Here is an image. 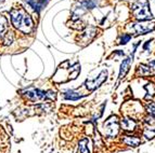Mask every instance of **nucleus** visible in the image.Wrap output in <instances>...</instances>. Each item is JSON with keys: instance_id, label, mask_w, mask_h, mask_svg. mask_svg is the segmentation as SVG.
I'll return each instance as SVG.
<instances>
[{"instance_id": "15", "label": "nucleus", "mask_w": 155, "mask_h": 153, "mask_svg": "<svg viewBox=\"0 0 155 153\" xmlns=\"http://www.w3.org/2000/svg\"><path fill=\"white\" fill-rule=\"evenodd\" d=\"M131 39V35H127V33H123V37L122 39H120V41H119L118 43L119 44H126L128 41Z\"/></svg>"}, {"instance_id": "17", "label": "nucleus", "mask_w": 155, "mask_h": 153, "mask_svg": "<svg viewBox=\"0 0 155 153\" xmlns=\"http://www.w3.org/2000/svg\"><path fill=\"white\" fill-rule=\"evenodd\" d=\"M12 41H13V33H7V36L5 38V45H9V44L12 43Z\"/></svg>"}, {"instance_id": "18", "label": "nucleus", "mask_w": 155, "mask_h": 153, "mask_svg": "<svg viewBox=\"0 0 155 153\" xmlns=\"http://www.w3.org/2000/svg\"><path fill=\"white\" fill-rule=\"evenodd\" d=\"M1 2H2V0H0V3H1Z\"/></svg>"}, {"instance_id": "6", "label": "nucleus", "mask_w": 155, "mask_h": 153, "mask_svg": "<svg viewBox=\"0 0 155 153\" xmlns=\"http://www.w3.org/2000/svg\"><path fill=\"white\" fill-rule=\"evenodd\" d=\"M155 29V23H145V24H134L132 30L138 35H145L147 33H151Z\"/></svg>"}, {"instance_id": "7", "label": "nucleus", "mask_w": 155, "mask_h": 153, "mask_svg": "<svg viewBox=\"0 0 155 153\" xmlns=\"http://www.w3.org/2000/svg\"><path fill=\"white\" fill-rule=\"evenodd\" d=\"M134 52L132 53V55H130V56L127 57L125 61H123L122 65H120V70H119V79L124 78L127 72H128V70H129L130 64L132 63V58H134Z\"/></svg>"}, {"instance_id": "10", "label": "nucleus", "mask_w": 155, "mask_h": 153, "mask_svg": "<svg viewBox=\"0 0 155 153\" xmlns=\"http://www.w3.org/2000/svg\"><path fill=\"white\" fill-rule=\"evenodd\" d=\"M124 142L127 145H130V147H138L141 143V140L137 136H126L124 138Z\"/></svg>"}, {"instance_id": "11", "label": "nucleus", "mask_w": 155, "mask_h": 153, "mask_svg": "<svg viewBox=\"0 0 155 153\" xmlns=\"http://www.w3.org/2000/svg\"><path fill=\"white\" fill-rule=\"evenodd\" d=\"M83 95L80 93H77L75 91H72V89H67L64 92V98L68 100H77L79 98H81Z\"/></svg>"}, {"instance_id": "16", "label": "nucleus", "mask_w": 155, "mask_h": 153, "mask_svg": "<svg viewBox=\"0 0 155 153\" xmlns=\"http://www.w3.org/2000/svg\"><path fill=\"white\" fill-rule=\"evenodd\" d=\"M147 112L155 119V102H152V104L147 106Z\"/></svg>"}, {"instance_id": "9", "label": "nucleus", "mask_w": 155, "mask_h": 153, "mask_svg": "<svg viewBox=\"0 0 155 153\" xmlns=\"http://www.w3.org/2000/svg\"><path fill=\"white\" fill-rule=\"evenodd\" d=\"M136 126H137V123L131 117H126L122 121V127L127 132H132L136 128Z\"/></svg>"}, {"instance_id": "13", "label": "nucleus", "mask_w": 155, "mask_h": 153, "mask_svg": "<svg viewBox=\"0 0 155 153\" xmlns=\"http://www.w3.org/2000/svg\"><path fill=\"white\" fill-rule=\"evenodd\" d=\"M78 153H89L88 149V139L84 138L79 141V148H78Z\"/></svg>"}, {"instance_id": "1", "label": "nucleus", "mask_w": 155, "mask_h": 153, "mask_svg": "<svg viewBox=\"0 0 155 153\" xmlns=\"http://www.w3.org/2000/svg\"><path fill=\"white\" fill-rule=\"evenodd\" d=\"M12 25L23 33H31L34 30V22L28 13L23 9H12L10 11Z\"/></svg>"}, {"instance_id": "2", "label": "nucleus", "mask_w": 155, "mask_h": 153, "mask_svg": "<svg viewBox=\"0 0 155 153\" xmlns=\"http://www.w3.org/2000/svg\"><path fill=\"white\" fill-rule=\"evenodd\" d=\"M132 14L138 20H147L153 17L147 0H138L131 7Z\"/></svg>"}, {"instance_id": "14", "label": "nucleus", "mask_w": 155, "mask_h": 153, "mask_svg": "<svg viewBox=\"0 0 155 153\" xmlns=\"http://www.w3.org/2000/svg\"><path fill=\"white\" fill-rule=\"evenodd\" d=\"M7 24H8V22H7L5 16H0V39L3 36L5 31L7 30Z\"/></svg>"}, {"instance_id": "5", "label": "nucleus", "mask_w": 155, "mask_h": 153, "mask_svg": "<svg viewBox=\"0 0 155 153\" xmlns=\"http://www.w3.org/2000/svg\"><path fill=\"white\" fill-rule=\"evenodd\" d=\"M106 78H107V71H106V70H103V71H101V73L97 76L96 79L87 80L85 85H86V87H87V89L93 91V89H96L97 87L100 86V85L106 80Z\"/></svg>"}, {"instance_id": "3", "label": "nucleus", "mask_w": 155, "mask_h": 153, "mask_svg": "<svg viewBox=\"0 0 155 153\" xmlns=\"http://www.w3.org/2000/svg\"><path fill=\"white\" fill-rule=\"evenodd\" d=\"M51 94V93H50ZM49 93L44 92V91H40L38 89H34V87H31V89H25L23 92V95L27 98L28 100H31V101H38V100L41 99H46V98H51V99H54L55 95H50Z\"/></svg>"}, {"instance_id": "12", "label": "nucleus", "mask_w": 155, "mask_h": 153, "mask_svg": "<svg viewBox=\"0 0 155 153\" xmlns=\"http://www.w3.org/2000/svg\"><path fill=\"white\" fill-rule=\"evenodd\" d=\"M96 33H97V29L94 28V27H90V28L87 29V30L81 35V39H84L85 42H88V41H90L91 39L93 38V36L96 35Z\"/></svg>"}, {"instance_id": "4", "label": "nucleus", "mask_w": 155, "mask_h": 153, "mask_svg": "<svg viewBox=\"0 0 155 153\" xmlns=\"http://www.w3.org/2000/svg\"><path fill=\"white\" fill-rule=\"evenodd\" d=\"M119 130V124L118 120L116 117H111L104 122L103 124V132L104 135H106L107 137L113 138L118 134Z\"/></svg>"}, {"instance_id": "8", "label": "nucleus", "mask_w": 155, "mask_h": 153, "mask_svg": "<svg viewBox=\"0 0 155 153\" xmlns=\"http://www.w3.org/2000/svg\"><path fill=\"white\" fill-rule=\"evenodd\" d=\"M26 1H27V3L31 5V8L35 9V11L40 12L50 0H26Z\"/></svg>"}]
</instances>
